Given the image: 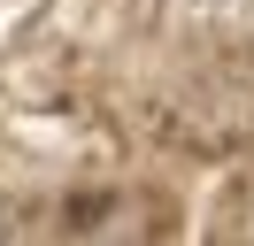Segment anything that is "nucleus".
Masks as SVG:
<instances>
[{
  "label": "nucleus",
  "mask_w": 254,
  "mask_h": 246,
  "mask_svg": "<svg viewBox=\"0 0 254 246\" xmlns=\"http://www.w3.org/2000/svg\"><path fill=\"white\" fill-rule=\"evenodd\" d=\"M200 8H223V0H200Z\"/></svg>",
  "instance_id": "f257e3e1"
}]
</instances>
